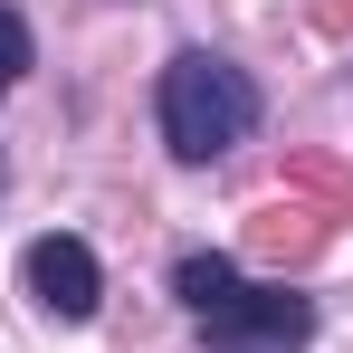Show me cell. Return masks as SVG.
<instances>
[{
    "mask_svg": "<svg viewBox=\"0 0 353 353\" xmlns=\"http://www.w3.org/2000/svg\"><path fill=\"white\" fill-rule=\"evenodd\" d=\"M287 181H296V191H315V201H325V220H344V210H353V181L334 172V163H296Z\"/></svg>",
    "mask_w": 353,
    "mask_h": 353,
    "instance_id": "obj_7",
    "label": "cell"
},
{
    "mask_svg": "<svg viewBox=\"0 0 353 353\" xmlns=\"http://www.w3.org/2000/svg\"><path fill=\"white\" fill-rule=\"evenodd\" d=\"M29 58H39V48H29V19H19V10L0 0V96H10V86L29 77Z\"/></svg>",
    "mask_w": 353,
    "mask_h": 353,
    "instance_id": "obj_6",
    "label": "cell"
},
{
    "mask_svg": "<svg viewBox=\"0 0 353 353\" xmlns=\"http://www.w3.org/2000/svg\"><path fill=\"white\" fill-rule=\"evenodd\" d=\"M29 296H39V315H58V325H86V315L105 305V268H96V248H86L77 230L29 239Z\"/></svg>",
    "mask_w": 353,
    "mask_h": 353,
    "instance_id": "obj_3",
    "label": "cell"
},
{
    "mask_svg": "<svg viewBox=\"0 0 353 353\" xmlns=\"http://www.w3.org/2000/svg\"><path fill=\"white\" fill-rule=\"evenodd\" d=\"M315 29L325 39H353V0H315Z\"/></svg>",
    "mask_w": 353,
    "mask_h": 353,
    "instance_id": "obj_8",
    "label": "cell"
},
{
    "mask_svg": "<svg viewBox=\"0 0 353 353\" xmlns=\"http://www.w3.org/2000/svg\"><path fill=\"white\" fill-rule=\"evenodd\" d=\"M153 124H163L172 163H220L258 134V77L230 67L220 48H172L153 77Z\"/></svg>",
    "mask_w": 353,
    "mask_h": 353,
    "instance_id": "obj_1",
    "label": "cell"
},
{
    "mask_svg": "<svg viewBox=\"0 0 353 353\" xmlns=\"http://www.w3.org/2000/svg\"><path fill=\"white\" fill-rule=\"evenodd\" d=\"M305 334H315V296H296V287H239L210 315V344L220 353H296Z\"/></svg>",
    "mask_w": 353,
    "mask_h": 353,
    "instance_id": "obj_2",
    "label": "cell"
},
{
    "mask_svg": "<svg viewBox=\"0 0 353 353\" xmlns=\"http://www.w3.org/2000/svg\"><path fill=\"white\" fill-rule=\"evenodd\" d=\"M325 230H334L325 210H305V201H268L248 239H258V258H268V268H305V258L325 248Z\"/></svg>",
    "mask_w": 353,
    "mask_h": 353,
    "instance_id": "obj_4",
    "label": "cell"
},
{
    "mask_svg": "<svg viewBox=\"0 0 353 353\" xmlns=\"http://www.w3.org/2000/svg\"><path fill=\"white\" fill-rule=\"evenodd\" d=\"M239 287H248V277H239V268L220 258V248H191V258L172 268V296L191 305V315H201V325H210V315H220V305H230Z\"/></svg>",
    "mask_w": 353,
    "mask_h": 353,
    "instance_id": "obj_5",
    "label": "cell"
}]
</instances>
